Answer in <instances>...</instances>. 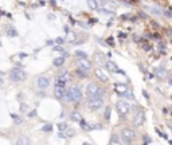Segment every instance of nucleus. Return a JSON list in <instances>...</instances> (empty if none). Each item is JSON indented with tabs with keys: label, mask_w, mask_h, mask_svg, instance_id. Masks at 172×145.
Wrapping results in <instances>:
<instances>
[{
	"label": "nucleus",
	"mask_w": 172,
	"mask_h": 145,
	"mask_svg": "<svg viewBox=\"0 0 172 145\" xmlns=\"http://www.w3.org/2000/svg\"><path fill=\"white\" fill-rule=\"evenodd\" d=\"M63 99L66 102H78L82 99V91H81V89L78 86H73L70 89L65 90Z\"/></svg>",
	"instance_id": "1"
},
{
	"label": "nucleus",
	"mask_w": 172,
	"mask_h": 145,
	"mask_svg": "<svg viewBox=\"0 0 172 145\" xmlns=\"http://www.w3.org/2000/svg\"><path fill=\"white\" fill-rule=\"evenodd\" d=\"M86 94L89 95V98H93V97H102V95L105 94V90L100 87L97 83L94 82H90L86 87Z\"/></svg>",
	"instance_id": "2"
},
{
	"label": "nucleus",
	"mask_w": 172,
	"mask_h": 145,
	"mask_svg": "<svg viewBox=\"0 0 172 145\" xmlns=\"http://www.w3.org/2000/svg\"><path fill=\"white\" fill-rule=\"evenodd\" d=\"M27 78V74H26V71H23L22 69H12L11 71H10V79H11L12 82H23L24 79Z\"/></svg>",
	"instance_id": "3"
},
{
	"label": "nucleus",
	"mask_w": 172,
	"mask_h": 145,
	"mask_svg": "<svg viewBox=\"0 0 172 145\" xmlns=\"http://www.w3.org/2000/svg\"><path fill=\"white\" fill-rule=\"evenodd\" d=\"M116 112L120 117H125L126 114L130 112V105L125 101H118L116 103Z\"/></svg>",
	"instance_id": "4"
},
{
	"label": "nucleus",
	"mask_w": 172,
	"mask_h": 145,
	"mask_svg": "<svg viewBox=\"0 0 172 145\" xmlns=\"http://www.w3.org/2000/svg\"><path fill=\"white\" fill-rule=\"evenodd\" d=\"M87 106H89L90 110L96 112V110L101 109L102 106H104V99H102V97H93V98H90L89 102H87Z\"/></svg>",
	"instance_id": "5"
},
{
	"label": "nucleus",
	"mask_w": 172,
	"mask_h": 145,
	"mask_svg": "<svg viewBox=\"0 0 172 145\" xmlns=\"http://www.w3.org/2000/svg\"><path fill=\"white\" fill-rule=\"evenodd\" d=\"M121 137L125 144H132V141L134 140V137H136V134H134L133 129H130V128H124V129L121 130Z\"/></svg>",
	"instance_id": "6"
},
{
	"label": "nucleus",
	"mask_w": 172,
	"mask_h": 145,
	"mask_svg": "<svg viewBox=\"0 0 172 145\" xmlns=\"http://www.w3.org/2000/svg\"><path fill=\"white\" fill-rule=\"evenodd\" d=\"M75 66L78 67L79 70H83V71H86V73H87V71L91 69V63H90L86 58L77 59V61H75Z\"/></svg>",
	"instance_id": "7"
},
{
	"label": "nucleus",
	"mask_w": 172,
	"mask_h": 145,
	"mask_svg": "<svg viewBox=\"0 0 172 145\" xmlns=\"http://www.w3.org/2000/svg\"><path fill=\"white\" fill-rule=\"evenodd\" d=\"M36 85H38V87H39L40 90H44V89H47V87L50 86V78L46 77V75H40L36 79Z\"/></svg>",
	"instance_id": "8"
},
{
	"label": "nucleus",
	"mask_w": 172,
	"mask_h": 145,
	"mask_svg": "<svg viewBox=\"0 0 172 145\" xmlns=\"http://www.w3.org/2000/svg\"><path fill=\"white\" fill-rule=\"evenodd\" d=\"M145 121V114L143 110H140V112H137L136 114H134V117H133V125L134 126H141L143 124H144Z\"/></svg>",
	"instance_id": "9"
},
{
	"label": "nucleus",
	"mask_w": 172,
	"mask_h": 145,
	"mask_svg": "<svg viewBox=\"0 0 172 145\" xmlns=\"http://www.w3.org/2000/svg\"><path fill=\"white\" fill-rule=\"evenodd\" d=\"M116 93H117L118 95H124L128 91V86L126 85H124V83H116Z\"/></svg>",
	"instance_id": "10"
},
{
	"label": "nucleus",
	"mask_w": 172,
	"mask_h": 145,
	"mask_svg": "<svg viewBox=\"0 0 172 145\" xmlns=\"http://www.w3.org/2000/svg\"><path fill=\"white\" fill-rule=\"evenodd\" d=\"M30 137L26 134H20L18 140H16V145H30Z\"/></svg>",
	"instance_id": "11"
},
{
	"label": "nucleus",
	"mask_w": 172,
	"mask_h": 145,
	"mask_svg": "<svg viewBox=\"0 0 172 145\" xmlns=\"http://www.w3.org/2000/svg\"><path fill=\"white\" fill-rule=\"evenodd\" d=\"M65 89H66V87L55 86L54 87V95L58 98V99H63V95H65Z\"/></svg>",
	"instance_id": "12"
},
{
	"label": "nucleus",
	"mask_w": 172,
	"mask_h": 145,
	"mask_svg": "<svg viewBox=\"0 0 172 145\" xmlns=\"http://www.w3.org/2000/svg\"><path fill=\"white\" fill-rule=\"evenodd\" d=\"M5 35L10 36V38H15V36H18V31H16V28L14 27V26H7V28H5Z\"/></svg>",
	"instance_id": "13"
},
{
	"label": "nucleus",
	"mask_w": 172,
	"mask_h": 145,
	"mask_svg": "<svg viewBox=\"0 0 172 145\" xmlns=\"http://www.w3.org/2000/svg\"><path fill=\"white\" fill-rule=\"evenodd\" d=\"M96 75H97V78L101 81V82H106L108 81V75L104 73L102 69H96Z\"/></svg>",
	"instance_id": "14"
},
{
	"label": "nucleus",
	"mask_w": 172,
	"mask_h": 145,
	"mask_svg": "<svg viewBox=\"0 0 172 145\" xmlns=\"http://www.w3.org/2000/svg\"><path fill=\"white\" fill-rule=\"evenodd\" d=\"M106 67H108V69H109L110 71H113V73H121V74H124V71L118 70L117 65H116L114 62H112V61H109V62H106Z\"/></svg>",
	"instance_id": "15"
},
{
	"label": "nucleus",
	"mask_w": 172,
	"mask_h": 145,
	"mask_svg": "<svg viewBox=\"0 0 172 145\" xmlns=\"http://www.w3.org/2000/svg\"><path fill=\"white\" fill-rule=\"evenodd\" d=\"M70 118H71V121L79 122V121H81V120H82V114L79 113L78 110H74V112H71V114H70Z\"/></svg>",
	"instance_id": "16"
},
{
	"label": "nucleus",
	"mask_w": 172,
	"mask_h": 145,
	"mask_svg": "<svg viewBox=\"0 0 172 145\" xmlns=\"http://www.w3.org/2000/svg\"><path fill=\"white\" fill-rule=\"evenodd\" d=\"M65 59L66 58H63V57H58V58H55L54 59V66L55 67H62L63 65H65Z\"/></svg>",
	"instance_id": "17"
},
{
	"label": "nucleus",
	"mask_w": 172,
	"mask_h": 145,
	"mask_svg": "<svg viewBox=\"0 0 172 145\" xmlns=\"http://www.w3.org/2000/svg\"><path fill=\"white\" fill-rule=\"evenodd\" d=\"M109 145H122L121 144V140H120V137H118L117 134H113V136H112Z\"/></svg>",
	"instance_id": "18"
},
{
	"label": "nucleus",
	"mask_w": 172,
	"mask_h": 145,
	"mask_svg": "<svg viewBox=\"0 0 172 145\" xmlns=\"http://www.w3.org/2000/svg\"><path fill=\"white\" fill-rule=\"evenodd\" d=\"M74 55H75V57H77V58H78V59L87 58V54H86V52H83V51H81V50H75Z\"/></svg>",
	"instance_id": "19"
},
{
	"label": "nucleus",
	"mask_w": 172,
	"mask_h": 145,
	"mask_svg": "<svg viewBox=\"0 0 172 145\" xmlns=\"http://www.w3.org/2000/svg\"><path fill=\"white\" fill-rule=\"evenodd\" d=\"M87 3H89V7L91 8V10H98V8H100L97 0H87Z\"/></svg>",
	"instance_id": "20"
},
{
	"label": "nucleus",
	"mask_w": 172,
	"mask_h": 145,
	"mask_svg": "<svg viewBox=\"0 0 172 145\" xmlns=\"http://www.w3.org/2000/svg\"><path fill=\"white\" fill-rule=\"evenodd\" d=\"M156 74H157V77H164V75L167 74V70H165L164 67H157Z\"/></svg>",
	"instance_id": "21"
},
{
	"label": "nucleus",
	"mask_w": 172,
	"mask_h": 145,
	"mask_svg": "<svg viewBox=\"0 0 172 145\" xmlns=\"http://www.w3.org/2000/svg\"><path fill=\"white\" fill-rule=\"evenodd\" d=\"M75 73H77V75H78L79 78L81 79H83V78H87V73H86V71H83V70H79V69H77V71H75Z\"/></svg>",
	"instance_id": "22"
},
{
	"label": "nucleus",
	"mask_w": 172,
	"mask_h": 145,
	"mask_svg": "<svg viewBox=\"0 0 172 145\" xmlns=\"http://www.w3.org/2000/svg\"><path fill=\"white\" fill-rule=\"evenodd\" d=\"M55 86H62V87H66V82H65V81H62V79L59 78H57L55 79Z\"/></svg>",
	"instance_id": "23"
},
{
	"label": "nucleus",
	"mask_w": 172,
	"mask_h": 145,
	"mask_svg": "<svg viewBox=\"0 0 172 145\" xmlns=\"http://www.w3.org/2000/svg\"><path fill=\"white\" fill-rule=\"evenodd\" d=\"M51 130H53V125L51 124H47V125H44L42 128V132H44V133H50Z\"/></svg>",
	"instance_id": "24"
},
{
	"label": "nucleus",
	"mask_w": 172,
	"mask_h": 145,
	"mask_svg": "<svg viewBox=\"0 0 172 145\" xmlns=\"http://www.w3.org/2000/svg\"><path fill=\"white\" fill-rule=\"evenodd\" d=\"M11 117L14 118V122H15V124H18V125L23 122V120H22V118H20L19 116H16V114H11Z\"/></svg>",
	"instance_id": "25"
},
{
	"label": "nucleus",
	"mask_w": 172,
	"mask_h": 145,
	"mask_svg": "<svg viewBox=\"0 0 172 145\" xmlns=\"http://www.w3.org/2000/svg\"><path fill=\"white\" fill-rule=\"evenodd\" d=\"M58 129H59V132L66 130L67 129V124H66V122H59V124H58Z\"/></svg>",
	"instance_id": "26"
},
{
	"label": "nucleus",
	"mask_w": 172,
	"mask_h": 145,
	"mask_svg": "<svg viewBox=\"0 0 172 145\" xmlns=\"http://www.w3.org/2000/svg\"><path fill=\"white\" fill-rule=\"evenodd\" d=\"M110 112H112V109L108 106V108L105 109V120L106 121H110Z\"/></svg>",
	"instance_id": "27"
},
{
	"label": "nucleus",
	"mask_w": 172,
	"mask_h": 145,
	"mask_svg": "<svg viewBox=\"0 0 172 145\" xmlns=\"http://www.w3.org/2000/svg\"><path fill=\"white\" fill-rule=\"evenodd\" d=\"M66 40H67V42H74V40H75V34H73V32H69V34H67Z\"/></svg>",
	"instance_id": "28"
},
{
	"label": "nucleus",
	"mask_w": 172,
	"mask_h": 145,
	"mask_svg": "<svg viewBox=\"0 0 172 145\" xmlns=\"http://www.w3.org/2000/svg\"><path fill=\"white\" fill-rule=\"evenodd\" d=\"M79 124H81V126H82V129H85V130H90V126L87 125V122H85L83 121V118L79 121Z\"/></svg>",
	"instance_id": "29"
},
{
	"label": "nucleus",
	"mask_w": 172,
	"mask_h": 145,
	"mask_svg": "<svg viewBox=\"0 0 172 145\" xmlns=\"http://www.w3.org/2000/svg\"><path fill=\"white\" fill-rule=\"evenodd\" d=\"M75 134V132L73 129H66V133H65V137H73Z\"/></svg>",
	"instance_id": "30"
},
{
	"label": "nucleus",
	"mask_w": 172,
	"mask_h": 145,
	"mask_svg": "<svg viewBox=\"0 0 172 145\" xmlns=\"http://www.w3.org/2000/svg\"><path fill=\"white\" fill-rule=\"evenodd\" d=\"M96 61L98 62V65H102L104 63V59H102V55L101 54H98L97 57H96Z\"/></svg>",
	"instance_id": "31"
},
{
	"label": "nucleus",
	"mask_w": 172,
	"mask_h": 145,
	"mask_svg": "<svg viewBox=\"0 0 172 145\" xmlns=\"http://www.w3.org/2000/svg\"><path fill=\"white\" fill-rule=\"evenodd\" d=\"M20 112H27V105H26V103H23V102H22V103H20Z\"/></svg>",
	"instance_id": "32"
},
{
	"label": "nucleus",
	"mask_w": 172,
	"mask_h": 145,
	"mask_svg": "<svg viewBox=\"0 0 172 145\" xmlns=\"http://www.w3.org/2000/svg\"><path fill=\"white\" fill-rule=\"evenodd\" d=\"M55 42H57L58 44H63V42H65V40H63V38H57V39H55Z\"/></svg>",
	"instance_id": "33"
},
{
	"label": "nucleus",
	"mask_w": 172,
	"mask_h": 145,
	"mask_svg": "<svg viewBox=\"0 0 172 145\" xmlns=\"http://www.w3.org/2000/svg\"><path fill=\"white\" fill-rule=\"evenodd\" d=\"M164 16H165V18H172V12L171 11H165L164 12Z\"/></svg>",
	"instance_id": "34"
},
{
	"label": "nucleus",
	"mask_w": 172,
	"mask_h": 145,
	"mask_svg": "<svg viewBox=\"0 0 172 145\" xmlns=\"http://www.w3.org/2000/svg\"><path fill=\"white\" fill-rule=\"evenodd\" d=\"M144 141H145V144H149V142H152V140H151L148 136H144Z\"/></svg>",
	"instance_id": "35"
},
{
	"label": "nucleus",
	"mask_w": 172,
	"mask_h": 145,
	"mask_svg": "<svg viewBox=\"0 0 172 145\" xmlns=\"http://www.w3.org/2000/svg\"><path fill=\"white\" fill-rule=\"evenodd\" d=\"M35 116H36V110H32V112L28 113V117H35Z\"/></svg>",
	"instance_id": "36"
},
{
	"label": "nucleus",
	"mask_w": 172,
	"mask_h": 145,
	"mask_svg": "<svg viewBox=\"0 0 172 145\" xmlns=\"http://www.w3.org/2000/svg\"><path fill=\"white\" fill-rule=\"evenodd\" d=\"M156 132H157V133H159V136H161V137H163V138H167V134H164V133H161V132H160V130H159V129H157Z\"/></svg>",
	"instance_id": "37"
},
{
	"label": "nucleus",
	"mask_w": 172,
	"mask_h": 145,
	"mask_svg": "<svg viewBox=\"0 0 172 145\" xmlns=\"http://www.w3.org/2000/svg\"><path fill=\"white\" fill-rule=\"evenodd\" d=\"M19 58H20V59L27 58V54H24V52H20V54H19Z\"/></svg>",
	"instance_id": "38"
},
{
	"label": "nucleus",
	"mask_w": 172,
	"mask_h": 145,
	"mask_svg": "<svg viewBox=\"0 0 172 145\" xmlns=\"http://www.w3.org/2000/svg\"><path fill=\"white\" fill-rule=\"evenodd\" d=\"M54 50H55V51H63V48L61 47V46H55Z\"/></svg>",
	"instance_id": "39"
},
{
	"label": "nucleus",
	"mask_w": 172,
	"mask_h": 145,
	"mask_svg": "<svg viewBox=\"0 0 172 145\" xmlns=\"http://www.w3.org/2000/svg\"><path fill=\"white\" fill-rule=\"evenodd\" d=\"M108 42H109V44H110V46H113V38H109V39H108Z\"/></svg>",
	"instance_id": "40"
},
{
	"label": "nucleus",
	"mask_w": 172,
	"mask_h": 145,
	"mask_svg": "<svg viewBox=\"0 0 172 145\" xmlns=\"http://www.w3.org/2000/svg\"><path fill=\"white\" fill-rule=\"evenodd\" d=\"M51 44H54V42L53 40H47V46H51Z\"/></svg>",
	"instance_id": "41"
},
{
	"label": "nucleus",
	"mask_w": 172,
	"mask_h": 145,
	"mask_svg": "<svg viewBox=\"0 0 172 145\" xmlns=\"http://www.w3.org/2000/svg\"><path fill=\"white\" fill-rule=\"evenodd\" d=\"M3 83H4V78H3V77H0V86H1Z\"/></svg>",
	"instance_id": "42"
},
{
	"label": "nucleus",
	"mask_w": 172,
	"mask_h": 145,
	"mask_svg": "<svg viewBox=\"0 0 172 145\" xmlns=\"http://www.w3.org/2000/svg\"><path fill=\"white\" fill-rule=\"evenodd\" d=\"M144 48L145 50H149V44H144Z\"/></svg>",
	"instance_id": "43"
},
{
	"label": "nucleus",
	"mask_w": 172,
	"mask_h": 145,
	"mask_svg": "<svg viewBox=\"0 0 172 145\" xmlns=\"http://www.w3.org/2000/svg\"><path fill=\"white\" fill-rule=\"evenodd\" d=\"M0 77H4V73H3V71H0Z\"/></svg>",
	"instance_id": "44"
},
{
	"label": "nucleus",
	"mask_w": 172,
	"mask_h": 145,
	"mask_svg": "<svg viewBox=\"0 0 172 145\" xmlns=\"http://www.w3.org/2000/svg\"><path fill=\"white\" fill-rule=\"evenodd\" d=\"M83 145H90V144H89V142H83Z\"/></svg>",
	"instance_id": "45"
},
{
	"label": "nucleus",
	"mask_w": 172,
	"mask_h": 145,
	"mask_svg": "<svg viewBox=\"0 0 172 145\" xmlns=\"http://www.w3.org/2000/svg\"><path fill=\"white\" fill-rule=\"evenodd\" d=\"M126 145H132V144H126Z\"/></svg>",
	"instance_id": "46"
},
{
	"label": "nucleus",
	"mask_w": 172,
	"mask_h": 145,
	"mask_svg": "<svg viewBox=\"0 0 172 145\" xmlns=\"http://www.w3.org/2000/svg\"><path fill=\"white\" fill-rule=\"evenodd\" d=\"M0 46H1V42H0Z\"/></svg>",
	"instance_id": "47"
},
{
	"label": "nucleus",
	"mask_w": 172,
	"mask_h": 145,
	"mask_svg": "<svg viewBox=\"0 0 172 145\" xmlns=\"http://www.w3.org/2000/svg\"><path fill=\"white\" fill-rule=\"evenodd\" d=\"M171 43H172V39H171Z\"/></svg>",
	"instance_id": "48"
},
{
	"label": "nucleus",
	"mask_w": 172,
	"mask_h": 145,
	"mask_svg": "<svg viewBox=\"0 0 172 145\" xmlns=\"http://www.w3.org/2000/svg\"><path fill=\"white\" fill-rule=\"evenodd\" d=\"M171 145H172V141H171Z\"/></svg>",
	"instance_id": "49"
}]
</instances>
